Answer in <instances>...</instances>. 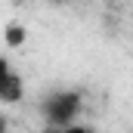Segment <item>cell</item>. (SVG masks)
Returning <instances> with one entry per match:
<instances>
[{
  "instance_id": "6da1fadb",
  "label": "cell",
  "mask_w": 133,
  "mask_h": 133,
  "mask_svg": "<svg viewBox=\"0 0 133 133\" xmlns=\"http://www.w3.org/2000/svg\"><path fill=\"white\" fill-rule=\"evenodd\" d=\"M81 93H74V90H59V93H53V96H46L43 99V118L53 124V127H71L74 124V118L81 115Z\"/></svg>"
},
{
  "instance_id": "7a4b0ae2",
  "label": "cell",
  "mask_w": 133,
  "mask_h": 133,
  "mask_svg": "<svg viewBox=\"0 0 133 133\" xmlns=\"http://www.w3.org/2000/svg\"><path fill=\"white\" fill-rule=\"evenodd\" d=\"M22 96H25L22 77L12 71L9 62H3V71H0V102L3 105H16V102H22Z\"/></svg>"
},
{
  "instance_id": "3957f363",
  "label": "cell",
  "mask_w": 133,
  "mask_h": 133,
  "mask_svg": "<svg viewBox=\"0 0 133 133\" xmlns=\"http://www.w3.org/2000/svg\"><path fill=\"white\" fill-rule=\"evenodd\" d=\"M19 43H25V28L9 22L6 25V46H19Z\"/></svg>"
}]
</instances>
